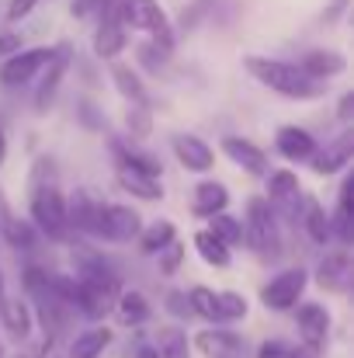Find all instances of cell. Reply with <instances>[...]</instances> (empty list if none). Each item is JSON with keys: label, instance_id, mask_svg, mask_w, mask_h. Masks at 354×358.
Segmentation results:
<instances>
[{"label": "cell", "instance_id": "6da1fadb", "mask_svg": "<svg viewBox=\"0 0 354 358\" xmlns=\"http://www.w3.org/2000/svg\"><path fill=\"white\" fill-rule=\"evenodd\" d=\"M243 66H246V73H250L257 84L271 87V91L281 94V98H292V101H313V98L323 94V87H320L316 80H309L295 63L267 59V56H243Z\"/></svg>", "mask_w": 354, "mask_h": 358}, {"label": "cell", "instance_id": "7a4b0ae2", "mask_svg": "<svg viewBox=\"0 0 354 358\" xmlns=\"http://www.w3.org/2000/svg\"><path fill=\"white\" fill-rule=\"evenodd\" d=\"M243 243H250L260 261H274L281 254V230H278V216L264 199H250L246 202V223H243Z\"/></svg>", "mask_w": 354, "mask_h": 358}, {"label": "cell", "instance_id": "3957f363", "mask_svg": "<svg viewBox=\"0 0 354 358\" xmlns=\"http://www.w3.org/2000/svg\"><path fill=\"white\" fill-rule=\"evenodd\" d=\"M121 28H135V31H149L153 45H160L163 52H174V28L167 21V14L160 10L156 0H121Z\"/></svg>", "mask_w": 354, "mask_h": 358}, {"label": "cell", "instance_id": "277c9868", "mask_svg": "<svg viewBox=\"0 0 354 358\" xmlns=\"http://www.w3.org/2000/svg\"><path fill=\"white\" fill-rule=\"evenodd\" d=\"M31 227L49 240H66V195L56 185L35 188L31 192Z\"/></svg>", "mask_w": 354, "mask_h": 358}, {"label": "cell", "instance_id": "5b68a950", "mask_svg": "<svg viewBox=\"0 0 354 358\" xmlns=\"http://www.w3.org/2000/svg\"><path fill=\"white\" fill-rule=\"evenodd\" d=\"M139 234H142V216L132 206H105L101 202L91 237L108 240V243H128V240H139Z\"/></svg>", "mask_w": 354, "mask_h": 358}, {"label": "cell", "instance_id": "8992f818", "mask_svg": "<svg viewBox=\"0 0 354 358\" xmlns=\"http://www.w3.org/2000/svg\"><path fill=\"white\" fill-rule=\"evenodd\" d=\"M306 268H285L278 271L267 285H260V303L274 313H285V310H295L302 292H306Z\"/></svg>", "mask_w": 354, "mask_h": 358}, {"label": "cell", "instance_id": "52a82bcc", "mask_svg": "<svg viewBox=\"0 0 354 358\" xmlns=\"http://www.w3.org/2000/svg\"><path fill=\"white\" fill-rule=\"evenodd\" d=\"M52 59V49L49 45H35V49H24V52H14L0 63V84L3 87H21L24 80H31L45 63Z\"/></svg>", "mask_w": 354, "mask_h": 358}, {"label": "cell", "instance_id": "ba28073f", "mask_svg": "<svg viewBox=\"0 0 354 358\" xmlns=\"http://www.w3.org/2000/svg\"><path fill=\"white\" fill-rule=\"evenodd\" d=\"M101 24H98V35H94V56L98 59H115L118 52L125 49V28H121V0H105L101 7Z\"/></svg>", "mask_w": 354, "mask_h": 358}, {"label": "cell", "instance_id": "9c48e42d", "mask_svg": "<svg viewBox=\"0 0 354 358\" xmlns=\"http://www.w3.org/2000/svg\"><path fill=\"white\" fill-rule=\"evenodd\" d=\"M299 178L292 174V171H267V206L274 209V216L278 213H285L292 223H299V209H295V202H299Z\"/></svg>", "mask_w": 354, "mask_h": 358}, {"label": "cell", "instance_id": "30bf717a", "mask_svg": "<svg viewBox=\"0 0 354 358\" xmlns=\"http://www.w3.org/2000/svg\"><path fill=\"white\" fill-rule=\"evenodd\" d=\"M70 59H73V49H70L66 42L52 49V59L45 63V73H42L38 91H35V108H38V112H45V108L56 101L59 84H63V77H66V70H70Z\"/></svg>", "mask_w": 354, "mask_h": 358}, {"label": "cell", "instance_id": "8fae6325", "mask_svg": "<svg viewBox=\"0 0 354 358\" xmlns=\"http://www.w3.org/2000/svg\"><path fill=\"white\" fill-rule=\"evenodd\" d=\"M295 324H299V334H302L306 348L309 352H320L323 341H327V334H330V313L320 303H299Z\"/></svg>", "mask_w": 354, "mask_h": 358}, {"label": "cell", "instance_id": "7c38bea8", "mask_svg": "<svg viewBox=\"0 0 354 358\" xmlns=\"http://www.w3.org/2000/svg\"><path fill=\"white\" fill-rule=\"evenodd\" d=\"M223 153L233 160L236 167H243L246 174H253V178H267V171H271L267 153L260 146H253L250 139H243V136H226L223 139Z\"/></svg>", "mask_w": 354, "mask_h": 358}, {"label": "cell", "instance_id": "4fadbf2b", "mask_svg": "<svg viewBox=\"0 0 354 358\" xmlns=\"http://www.w3.org/2000/svg\"><path fill=\"white\" fill-rule=\"evenodd\" d=\"M274 150H278L285 160H292V164H309V157H313L320 146H316V139H313L306 129H299V125H281L278 136H274Z\"/></svg>", "mask_w": 354, "mask_h": 358}, {"label": "cell", "instance_id": "5bb4252c", "mask_svg": "<svg viewBox=\"0 0 354 358\" xmlns=\"http://www.w3.org/2000/svg\"><path fill=\"white\" fill-rule=\"evenodd\" d=\"M170 143H174V157H177V160H181L188 171H198V174H205V171L212 167V160H216L212 146H209L205 139L191 136V132H177Z\"/></svg>", "mask_w": 354, "mask_h": 358}, {"label": "cell", "instance_id": "9a60e30c", "mask_svg": "<svg viewBox=\"0 0 354 358\" xmlns=\"http://www.w3.org/2000/svg\"><path fill=\"white\" fill-rule=\"evenodd\" d=\"M98 209H101V199L87 188H77L70 199H66V227L80 230V234H94V220H98Z\"/></svg>", "mask_w": 354, "mask_h": 358}, {"label": "cell", "instance_id": "2e32d148", "mask_svg": "<svg viewBox=\"0 0 354 358\" xmlns=\"http://www.w3.org/2000/svg\"><path fill=\"white\" fill-rule=\"evenodd\" d=\"M351 150H354V136L351 132H344L334 146H327V150H316L313 157H309V167H313V174H320V178H330V174H337L348 160H351Z\"/></svg>", "mask_w": 354, "mask_h": 358}, {"label": "cell", "instance_id": "e0dca14e", "mask_svg": "<svg viewBox=\"0 0 354 358\" xmlns=\"http://www.w3.org/2000/svg\"><path fill=\"white\" fill-rule=\"evenodd\" d=\"M299 70H302L309 80L320 84L323 77H341V73L348 70V59H344L341 52H334V49H313V52L302 56Z\"/></svg>", "mask_w": 354, "mask_h": 358}, {"label": "cell", "instance_id": "ac0fdd59", "mask_svg": "<svg viewBox=\"0 0 354 358\" xmlns=\"http://www.w3.org/2000/svg\"><path fill=\"white\" fill-rule=\"evenodd\" d=\"M198 352L209 358H236L243 352V341L236 338L233 331H223V327H205L198 338H195Z\"/></svg>", "mask_w": 354, "mask_h": 358}, {"label": "cell", "instance_id": "d6986e66", "mask_svg": "<svg viewBox=\"0 0 354 358\" xmlns=\"http://www.w3.org/2000/svg\"><path fill=\"white\" fill-rule=\"evenodd\" d=\"M226 206H230V188H226V185H219V181H202V185L195 188V206H191L195 216L212 220V216L226 213Z\"/></svg>", "mask_w": 354, "mask_h": 358}, {"label": "cell", "instance_id": "ffe728a7", "mask_svg": "<svg viewBox=\"0 0 354 358\" xmlns=\"http://www.w3.org/2000/svg\"><path fill=\"white\" fill-rule=\"evenodd\" d=\"M0 324H3L7 338L24 341L31 334V306L24 299H0Z\"/></svg>", "mask_w": 354, "mask_h": 358}, {"label": "cell", "instance_id": "44dd1931", "mask_svg": "<svg viewBox=\"0 0 354 358\" xmlns=\"http://www.w3.org/2000/svg\"><path fill=\"white\" fill-rule=\"evenodd\" d=\"M348 278H351V257H348L344 250L327 254V257L320 261V268H316V282H320L323 289H330V292H344Z\"/></svg>", "mask_w": 354, "mask_h": 358}, {"label": "cell", "instance_id": "7402d4cb", "mask_svg": "<svg viewBox=\"0 0 354 358\" xmlns=\"http://www.w3.org/2000/svg\"><path fill=\"white\" fill-rule=\"evenodd\" d=\"M115 146V157H118V167H125V171H132V174H142V178H153V181H160V174H163V164L156 160V157H149V153H142V150H132V146H125V143H112Z\"/></svg>", "mask_w": 354, "mask_h": 358}, {"label": "cell", "instance_id": "603a6c76", "mask_svg": "<svg viewBox=\"0 0 354 358\" xmlns=\"http://www.w3.org/2000/svg\"><path fill=\"white\" fill-rule=\"evenodd\" d=\"M115 317L121 327H139V324H146V320H149V303H146V296L135 292V289H121L115 299Z\"/></svg>", "mask_w": 354, "mask_h": 358}, {"label": "cell", "instance_id": "cb8c5ba5", "mask_svg": "<svg viewBox=\"0 0 354 358\" xmlns=\"http://www.w3.org/2000/svg\"><path fill=\"white\" fill-rule=\"evenodd\" d=\"M115 181H118V188H121L125 195H132V199H142V202H160V199H163V185H160V181L142 178V174H132V171H125V167H118Z\"/></svg>", "mask_w": 354, "mask_h": 358}, {"label": "cell", "instance_id": "d4e9b609", "mask_svg": "<svg viewBox=\"0 0 354 358\" xmlns=\"http://www.w3.org/2000/svg\"><path fill=\"white\" fill-rule=\"evenodd\" d=\"M112 80H115L118 94H121L125 101H132V108H149L146 87H142V80H139V73H135L132 66H121V63H115V66H112Z\"/></svg>", "mask_w": 354, "mask_h": 358}, {"label": "cell", "instance_id": "484cf974", "mask_svg": "<svg viewBox=\"0 0 354 358\" xmlns=\"http://www.w3.org/2000/svg\"><path fill=\"white\" fill-rule=\"evenodd\" d=\"M115 341V334L108 327H91L84 334H77V341L70 345V355L73 358H98L108 352V345Z\"/></svg>", "mask_w": 354, "mask_h": 358}, {"label": "cell", "instance_id": "4316f807", "mask_svg": "<svg viewBox=\"0 0 354 358\" xmlns=\"http://www.w3.org/2000/svg\"><path fill=\"white\" fill-rule=\"evenodd\" d=\"M299 223H302V230L309 234L313 243H327V240L334 237V234H330V220H327V213H323V206H320L316 199H309V202L302 206Z\"/></svg>", "mask_w": 354, "mask_h": 358}, {"label": "cell", "instance_id": "83f0119b", "mask_svg": "<svg viewBox=\"0 0 354 358\" xmlns=\"http://www.w3.org/2000/svg\"><path fill=\"white\" fill-rule=\"evenodd\" d=\"M195 250H198V257L209 264V268H230V247L223 243V240H216L209 230H198L195 234Z\"/></svg>", "mask_w": 354, "mask_h": 358}, {"label": "cell", "instance_id": "f1b7e54d", "mask_svg": "<svg viewBox=\"0 0 354 358\" xmlns=\"http://www.w3.org/2000/svg\"><path fill=\"white\" fill-rule=\"evenodd\" d=\"M0 237L7 240L14 250H31L35 247V240H38V230L28 223V220H17V216H7V223H3V230H0Z\"/></svg>", "mask_w": 354, "mask_h": 358}, {"label": "cell", "instance_id": "f546056e", "mask_svg": "<svg viewBox=\"0 0 354 358\" xmlns=\"http://www.w3.org/2000/svg\"><path fill=\"white\" fill-rule=\"evenodd\" d=\"M184 296H188V306H191L195 317H202V320H209V324H223V320H219V303H216V292H212V289L195 285V289L184 292Z\"/></svg>", "mask_w": 354, "mask_h": 358}, {"label": "cell", "instance_id": "4dcf8cb0", "mask_svg": "<svg viewBox=\"0 0 354 358\" xmlns=\"http://www.w3.org/2000/svg\"><path fill=\"white\" fill-rule=\"evenodd\" d=\"M156 358H191L188 355V334L181 327H160L156 334Z\"/></svg>", "mask_w": 354, "mask_h": 358}, {"label": "cell", "instance_id": "1f68e13d", "mask_svg": "<svg viewBox=\"0 0 354 358\" xmlns=\"http://www.w3.org/2000/svg\"><path fill=\"white\" fill-rule=\"evenodd\" d=\"M167 243H174V223H170V220H156V223H149V227L139 234V247H142L146 254H156V250H163Z\"/></svg>", "mask_w": 354, "mask_h": 358}, {"label": "cell", "instance_id": "d6a6232c", "mask_svg": "<svg viewBox=\"0 0 354 358\" xmlns=\"http://www.w3.org/2000/svg\"><path fill=\"white\" fill-rule=\"evenodd\" d=\"M209 234L216 240H223L226 247H236V243H243V223L233 220V216H226V213H219V216H212Z\"/></svg>", "mask_w": 354, "mask_h": 358}, {"label": "cell", "instance_id": "836d02e7", "mask_svg": "<svg viewBox=\"0 0 354 358\" xmlns=\"http://www.w3.org/2000/svg\"><path fill=\"white\" fill-rule=\"evenodd\" d=\"M216 303H219V320L230 324V320H243L246 317V299L239 292H216Z\"/></svg>", "mask_w": 354, "mask_h": 358}, {"label": "cell", "instance_id": "e575fe53", "mask_svg": "<svg viewBox=\"0 0 354 358\" xmlns=\"http://www.w3.org/2000/svg\"><path fill=\"white\" fill-rule=\"evenodd\" d=\"M135 56H139L142 70H149V73H160V70H167V56H170V52H163L160 45L146 42V45H139V49H135Z\"/></svg>", "mask_w": 354, "mask_h": 358}, {"label": "cell", "instance_id": "d590c367", "mask_svg": "<svg viewBox=\"0 0 354 358\" xmlns=\"http://www.w3.org/2000/svg\"><path fill=\"white\" fill-rule=\"evenodd\" d=\"M181 261H184V243H181V240L167 243V247L160 250V275H177Z\"/></svg>", "mask_w": 354, "mask_h": 358}, {"label": "cell", "instance_id": "8d00e7d4", "mask_svg": "<svg viewBox=\"0 0 354 358\" xmlns=\"http://www.w3.org/2000/svg\"><path fill=\"white\" fill-rule=\"evenodd\" d=\"M125 129H128L135 139L149 136V129H153V122H149V108H128V112H125Z\"/></svg>", "mask_w": 354, "mask_h": 358}, {"label": "cell", "instance_id": "74e56055", "mask_svg": "<svg viewBox=\"0 0 354 358\" xmlns=\"http://www.w3.org/2000/svg\"><path fill=\"white\" fill-rule=\"evenodd\" d=\"M52 171H56V164L52 160H35V167H31V192L35 188H45V185H52Z\"/></svg>", "mask_w": 354, "mask_h": 358}, {"label": "cell", "instance_id": "f35d334b", "mask_svg": "<svg viewBox=\"0 0 354 358\" xmlns=\"http://www.w3.org/2000/svg\"><path fill=\"white\" fill-rule=\"evenodd\" d=\"M257 358H292V348L285 341H264L257 348Z\"/></svg>", "mask_w": 354, "mask_h": 358}, {"label": "cell", "instance_id": "ab89813d", "mask_svg": "<svg viewBox=\"0 0 354 358\" xmlns=\"http://www.w3.org/2000/svg\"><path fill=\"white\" fill-rule=\"evenodd\" d=\"M167 310H170L174 317H181V320L191 317V306H188V296H184V292H170V296H167Z\"/></svg>", "mask_w": 354, "mask_h": 358}, {"label": "cell", "instance_id": "60d3db41", "mask_svg": "<svg viewBox=\"0 0 354 358\" xmlns=\"http://www.w3.org/2000/svg\"><path fill=\"white\" fill-rule=\"evenodd\" d=\"M35 3H38V0H10L7 17H10V21H21V17H28V14L35 10Z\"/></svg>", "mask_w": 354, "mask_h": 358}, {"label": "cell", "instance_id": "b9f144b4", "mask_svg": "<svg viewBox=\"0 0 354 358\" xmlns=\"http://www.w3.org/2000/svg\"><path fill=\"white\" fill-rule=\"evenodd\" d=\"M98 7H105V0H73L70 14H73V17H87V14L98 10Z\"/></svg>", "mask_w": 354, "mask_h": 358}, {"label": "cell", "instance_id": "7bdbcfd3", "mask_svg": "<svg viewBox=\"0 0 354 358\" xmlns=\"http://www.w3.org/2000/svg\"><path fill=\"white\" fill-rule=\"evenodd\" d=\"M14 52H21V38L10 35V31H3L0 35V56H14Z\"/></svg>", "mask_w": 354, "mask_h": 358}, {"label": "cell", "instance_id": "ee69618b", "mask_svg": "<svg viewBox=\"0 0 354 358\" xmlns=\"http://www.w3.org/2000/svg\"><path fill=\"white\" fill-rule=\"evenodd\" d=\"M351 115H354V94H344V98H341V105H337V119L351 122Z\"/></svg>", "mask_w": 354, "mask_h": 358}, {"label": "cell", "instance_id": "f6af8a7d", "mask_svg": "<svg viewBox=\"0 0 354 358\" xmlns=\"http://www.w3.org/2000/svg\"><path fill=\"white\" fill-rule=\"evenodd\" d=\"M344 10H348V0H334V3H330V10L323 14V21H327V24H334V21H341V14H344Z\"/></svg>", "mask_w": 354, "mask_h": 358}, {"label": "cell", "instance_id": "bcb514c9", "mask_svg": "<svg viewBox=\"0 0 354 358\" xmlns=\"http://www.w3.org/2000/svg\"><path fill=\"white\" fill-rule=\"evenodd\" d=\"M7 195H3V188H0V230H3V223H7Z\"/></svg>", "mask_w": 354, "mask_h": 358}, {"label": "cell", "instance_id": "7dc6e473", "mask_svg": "<svg viewBox=\"0 0 354 358\" xmlns=\"http://www.w3.org/2000/svg\"><path fill=\"white\" fill-rule=\"evenodd\" d=\"M7 160V132H3V125H0V164Z\"/></svg>", "mask_w": 354, "mask_h": 358}, {"label": "cell", "instance_id": "c3c4849f", "mask_svg": "<svg viewBox=\"0 0 354 358\" xmlns=\"http://www.w3.org/2000/svg\"><path fill=\"white\" fill-rule=\"evenodd\" d=\"M135 358H156V348H149V345H142V348L135 352Z\"/></svg>", "mask_w": 354, "mask_h": 358}, {"label": "cell", "instance_id": "681fc988", "mask_svg": "<svg viewBox=\"0 0 354 358\" xmlns=\"http://www.w3.org/2000/svg\"><path fill=\"white\" fill-rule=\"evenodd\" d=\"M0 299H3V271H0Z\"/></svg>", "mask_w": 354, "mask_h": 358}, {"label": "cell", "instance_id": "f907efd6", "mask_svg": "<svg viewBox=\"0 0 354 358\" xmlns=\"http://www.w3.org/2000/svg\"><path fill=\"white\" fill-rule=\"evenodd\" d=\"M292 358H306V355H299V352H292Z\"/></svg>", "mask_w": 354, "mask_h": 358}]
</instances>
